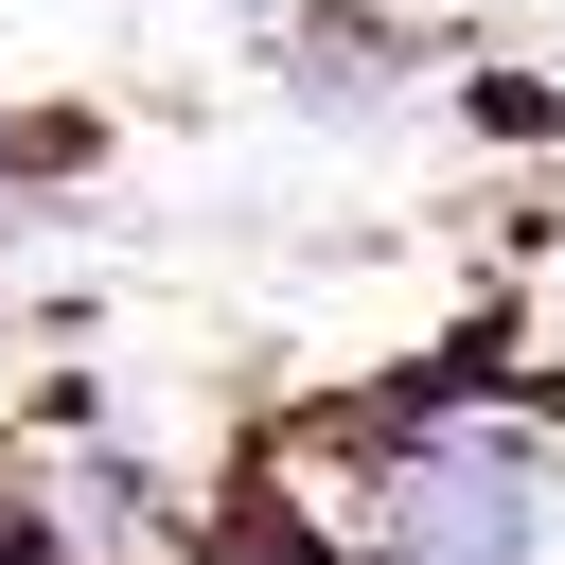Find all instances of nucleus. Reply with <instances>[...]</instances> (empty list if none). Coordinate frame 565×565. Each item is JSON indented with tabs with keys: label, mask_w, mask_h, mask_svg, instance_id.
<instances>
[{
	"label": "nucleus",
	"mask_w": 565,
	"mask_h": 565,
	"mask_svg": "<svg viewBox=\"0 0 565 565\" xmlns=\"http://www.w3.org/2000/svg\"><path fill=\"white\" fill-rule=\"evenodd\" d=\"M371 565H547V441L530 424H424L371 477Z\"/></svg>",
	"instance_id": "obj_1"
}]
</instances>
